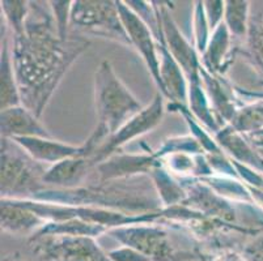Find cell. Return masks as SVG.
I'll use <instances>...</instances> for the list:
<instances>
[{
	"mask_svg": "<svg viewBox=\"0 0 263 261\" xmlns=\"http://www.w3.org/2000/svg\"><path fill=\"white\" fill-rule=\"evenodd\" d=\"M30 2L29 16L21 34L13 35L12 59L24 107L40 118L52 93L89 41L70 35L59 38L51 8Z\"/></svg>",
	"mask_w": 263,
	"mask_h": 261,
	"instance_id": "6da1fadb",
	"label": "cell"
},
{
	"mask_svg": "<svg viewBox=\"0 0 263 261\" xmlns=\"http://www.w3.org/2000/svg\"><path fill=\"white\" fill-rule=\"evenodd\" d=\"M97 128L111 136L144 107L123 85L109 61L101 62L95 75Z\"/></svg>",
	"mask_w": 263,
	"mask_h": 261,
	"instance_id": "7a4b0ae2",
	"label": "cell"
},
{
	"mask_svg": "<svg viewBox=\"0 0 263 261\" xmlns=\"http://www.w3.org/2000/svg\"><path fill=\"white\" fill-rule=\"evenodd\" d=\"M46 171L12 138L2 137V198L35 197L45 191Z\"/></svg>",
	"mask_w": 263,
	"mask_h": 261,
	"instance_id": "3957f363",
	"label": "cell"
},
{
	"mask_svg": "<svg viewBox=\"0 0 263 261\" xmlns=\"http://www.w3.org/2000/svg\"><path fill=\"white\" fill-rule=\"evenodd\" d=\"M109 235L123 246L139 251L151 261H191L200 258L198 253L181 247L168 230L156 225H126L110 229Z\"/></svg>",
	"mask_w": 263,
	"mask_h": 261,
	"instance_id": "277c9868",
	"label": "cell"
},
{
	"mask_svg": "<svg viewBox=\"0 0 263 261\" xmlns=\"http://www.w3.org/2000/svg\"><path fill=\"white\" fill-rule=\"evenodd\" d=\"M70 26L78 32L109 38L131 46V41L119 16L117 2H73Z\"/></svg>",
	"mask_w": 263,
	"mask_h": 261,
	"instance_id": "5b68a950",
	"label": "cell"
},
{
	"mask_svg": "<svg viewBox=\"0 0 263 261\" xmlns=\"http://www.w3.org/2000/svg\"><path fill=\"white\" fill-rule=\"evenodd\" d=\"M30 242L35 252L50 261H111L92 236L45 235Z\"/></svg>",
	"mask_w": 263,
	"mask_h": 261,
	"instance_id": "8992f818",
	"label": "cell"
},
{
	"mask_svg": "<svg viewBox=\"0 0 263 261\" xmlns=\"http://www.w3.org/2000/svg\"><path fill=\"white\" fill-rule=\"evenodd\" d=\"M162 115H164V101H162V94H160L159 92L155 95L149 106L144 107L130 121L126 122L114 135L109 136L101 147L93 153L92 157L89 158L93 166L96 167L105 159L111 157V154L117 149H119L123 144L154 129L157 124H160Z\"/></svg>",
	"mask_w": 263,
	"mask_h": 261,
	"instance_id": "52a82bcc",
	"label": "cell"
},
{
	"mask_svg": "<svg viewBox=\"0 0 263 261\" xmlns=\"http://www.w3.org/2000/svg\"><path fill=\"white\" fill-rule=\"evenodd\" d=\"M117 6L122 23L131 41V46L135 47L136 51L139 52L159 88V92L164 95V85L160 76L159 50L154 32L124 2H117Z\"/></svg>",
	"mask_w": 263,
	"mask_h": 261,
	"instance_id": "ba28073f",
	"label": "cell"
},
{
	"mask_svg": "<svg viewBox=\"0 0 263 261\" xmlns=\"http://www.w3.org/2000/svg\"><path fill=\"white\" fill-rule=\"evenodd\" d=\"M12 140L40 164H50L52 166L68 158L89 157L85 144L76 147L46 137H15Z\"/></svg>",
	"mask_w": 263,
	"mask_h": 261,
	"instance_id": "9c48e42d",
	"label": "cell"
},
{
	"mask_svg": "<svg viewBox=\"0 0 263 261\" xmlns=\"http://www.w3.org/2000/svg\"><path fill=\"white\" fill-rule=\"evenodd\" d=\"M160 166V159L155 154L111 155L96 166L100 180L127 178L136 174H149Z\"/></svg>",
	"mask_w": 263,
	"mask_h": 261,
	"instance_id": "30bf717a",
	"label": "cell"
},
{
	"mask_svg": "<svg viewBox=\"0 0 263 261\" xmlns=\"http://www.w3.org/2000/svg\"><path fill=\"white\" fill-rule=\"evenodd\" d=\"M0 121H2V123H0L2 137L52 138L51 133L41 124L40 118H37L30 110L24 107L23 105L2 110Z\"/></svg>",
	"mask_w": 263,
	"mask_h": 261,
	"instance_id": "8fae6325",
	"label": "cell"
},
{
	"mask_svg": "<svg viewBox=\"0 0 263 261\" xmlns=\"http://www.w3.org/2000/svg\"><path fill=\"white\" fill-rule=\"evenodd\" d=\"M46 224V219L20 204L16 198H2V230L6 233L35 234Z\"/></svg>",
	"mask_w": 263,
	"mask_h": 261,
	"instance_id": "7c38bea8",
	"label": "cell"
},
{
	"mask_svg": "<svg viewBox=\"0 0 263 261\" xmlns=\"http://www.w3.org/2000/svg\"><path fill=\"white\" fill-rule=\"evenodd\" d=\"M95 167L88 157H72L52 165L44 176L46 186H57L67 190H75L87 179L89 170Z\"/></svg>",
	"mask_w": 263,
	"mask_h": 261,
	"instance_id": "4fadbf2b",
	"label": "cell"
},
{
	"mask_svg": "<svg viewBox=\"0 0 263 261\" xmlns=\"http://www.w3.org/2000/svg\"><path fill=\"white\" fill-rule=\"evenodd\" d=\"M0 99L2 110L21 106V97L18 92L17 78H16L15 66L12 59V49L9 47V38L7 35V25L3 29L2 39V56H0Z\"/></svg>",
	"mask_w": 263,
	"mask_h": 261,
	"instance_id": "5bb4252c",
	"label": "cell"
},
{
	"mask_svg": "<svg viewBox=\"0 0 263 261\" xmlns=\"http://www.w3.org/2000/svg\"><path fill=\"white\" fill-rule=\"evenodd\" d=\"M231 33L224 21L212 32L209 46L203 54V67L211 73H224L228 67Z\"/></svg>",
	"mask_w": 263,
	"mask_h": 261,
	"instance_id": "9a60e30c",
	"label": "cell"
},
{
	"mask_svg": "<svg viewBox=\"0 0 263 261\" xmlns=\"http://www.w3.org/2000/svg\"><path fill=\"white\" fill-rule=\"evenodd\" d=\"M151 176L154 179L155 186L157 187L159 198L162 204L166 208L176 207V205L182 204L186 198L185 188L181 187V184L173 180L168 171H165L161 167H156L151 172Z\"/></svg>",
	"mask_w": 263,
	"mask_h": 261,
	"instance_id": "2e32d148",
	"label": "cell"
},
{
	"mask_svg": "<svg viewBox=\"0 0 263 261\" xmlns=\"http://www.w3.org/2000/svg\"><path fill=\"white\" fill-rule=\"evenodd\" d=\"M249 11L250 3L246 0H228L226 2L224 24L228 28L232 37L246 38L249 30Z\"/></svg>",
	"mask_w": 263,
	"mask_h": 261,
	"instance_id": "e0dca14e",
	"label": "cell"
},
{
	"mask_svg": "<svg viewBox=\"0 0 263 261\" xmlns=\"http://www.w3.org/2000/svg\"><path fill=\"white\" fill-rule=\"evenodd\" d=\"M246 45L249 59L263 78V21L259 17L250 18Z\"/></svg>",
	"mask_w": 263,
	"mask_h": 261,
	"instance_id": "ac0fdd59",
	"label": "cell"
},
{
	"mask_svg": "<svg viewBox=\"0 0 263 261\" xmlns=\"http://www.w3.org/2000/svg\"><path fill=\"white\" fill-rule=\"evenodd\" d=\"M30 2H2V12L7 21V26L12 29V34H21L25 29L26 18L29 16Z\"/></svg>",
	"mask_w": 263,
	"mask_h": 261,
	"instance_id": "d6986e66",
	"label": "cell"
},
{
	"mask_svg": "<svg viewBox=\"0 0 263 261\" xmlns=\"http://www.w3.org/2000/svg\"><path fill=\"white\" fill-rule=\"evenodd\" d=\"M210 32L211 30L205 18L203 2H197L195 9H194V37H195V47L200 54H204L205 49L209 46L210 38H211Z\"/></svg>",
	"mask_w": 263,
	"mask_h": 261,
	"instance_id": "ffe728a7",
	"label": "cell"
},
{
	"mask_svg": "<svg viewBox=\"0 0 263 261\" xmlns=\"http://www.w3.org/2000/svg\"><path fill=\"white\" fill-rule=\"evenodd\" d=\"M73 2H50V8L54 17L55 28L58 32L59 38L62 41H67L70 38L68 34V26L71 20V9H72Z\"/></svg>",
	"mask_w": 263,
	"mask_h": 261,
	"instance_id": "44dd1931",
	"label": "cell"
},
{
	"mask_svg": "<svg viewBox=\"0 0 263 261\" xmlns=\"http://www.w3.org/2000/svg\"><path fill=\"white\" fill-rule=\"evenodd\" d=\"M205 18L209 23L210 30L214 32L215 29L223 23L224 11H226V2H203Z\"/></svg>",
	"mask_w": 263,
	"mask_h": 261,
	"instance_id": "7402d4cb",
	"label": "cell"
},
{
	"mask_svg": "<svg viewBox=\"0 0 263 261\" xmlns=\"http://www.w3.org/2000/svg\"><path fill=\"white\" fill-rule=\"evenodd\" d=\"M241 255L248 261H263V230L253 235V239L243 244Z\"/></svg>",
	"mask_w": 263,
	"mask_h": 261,
	"instance_id": "603a6c76",
	"label": "cell"
},
{
	"mask_svg": "<svg viewBox=\"0 0 263 261\" xmlns=\"http://www.w3.org/2000/svg\"><path fill=\"white\" fill-rule=\"evenodd\" d=\"M107 255L111 258V261H151L147 256L134 248L127 247V246H122L116 250H111Z\"/></svg>",
	"mask_w": 263,
	"mask_h": 261,
	"instance_id": "cb8c5ba5",
	"label": "cell"
},
{
	"mask_svg": "<svg viewBox=\"0 0 263 261\" xmlns=\"http://www.w3.org/2000/svg\"><path fill=\"white\" fill-rule=\"evenodd\" d=\"M243 137H245L246 141L252 145L253 149L263 158V129L254 131V132L245 133Z\"/></svg>",
	"mask_w": 263,
	"mask_h": 261,
	"instance_id": "d4e9b609",
	"label": "cell"
},
{
	"mask_svg": "<svg viewBox=\"0 0 263 261\" xmlns=\"http://www.w3.org/2000/svg\"><path fill=\"white\" fill-rule=\"evenodd\" d=\"M202 261H248L241 253L234 252V251H223L219 256H202Z\"/></svg>",
	"mask_w": 263,
	"mask_h": 261,
	"instance_id": "484cf974",
	"label": "cell"
},
{
	"mask_svg": "<svg viewBox=\"0 0 263 261\" xmlns=\"http://www.w3.org/2000/svg\"><path fill=\"white\" fill-rule=\"evenodd\" d=\"M259 84H260V85H263V80H262V81H260V83H259Z\"/></svg>",
	"mask_w": 263,
	"mask_h": 261,
	"instance_id": "4316f807",
	"label": "cell"
}]
</instances>
